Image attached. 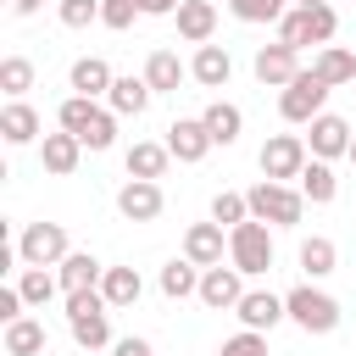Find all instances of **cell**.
I'll list each match as a JSON object with an SVG mask.
<instances>
[{"instance_id": "obj_23", "label": "cell", "mask_w": 356, "mask_h": 356, "mask_svg": "<svg viewBox=\"0 0 356 356\" xmlns=\"http://www.w3.org/2000/svg\"><path fill=\"white\" fill-rule=\"evenodd\" d=\"M56 278H61V289H67V295H78V289H100L106 267H100L89 250H72V256L61 261V273H56Z\"/></svg>"}, {"instance_id": "obj_26", "label": "cell", "mask_w": 356, "mask_h": 356, "mask_svg": "<svg viewBox=\"0 0 356 356\" xmlns=\"http://www.w3.org/2000/svg\"><path fill=\"white\" fill-rule=\"evenodd\" d=\"M106 106H111L117 117H145V106H150V83L128 72V78H117V83H111V95H106Z\"/></svg>"}, {"instance_id": "obj_36", "label": "cell", "mask_w": 356, "mask_h": 356, "mask_svg": "<svg viewBox=\"0 0 356 356\" xmlns=\"http://www.w3.org/2000/svg\"><path fill=\"white\" fill-rule=\"evenodd\" d=\"M228 11L239 17V22H284V0H228Z\"/></svg>"}, {"instance_id": "obj_29", "label": "cell", "mask_w": 356, "mask_h": 356, "mask_svg": "<svg viewBox=\"0 0 356 356\" xmlns=\"http://www.w3.org/2000/svg\"><path fill=\"white\" fill-rule=\"evenodd\" d=\"M339 267V250H334V239H323V234H312V239H300V273L317 284V278H328Z\"/></svg>"}, {"instance_id": "obj_28", "label": "cell", "mask_w": 356, "mask_h": 356, "mask_svg": "<svg viewBox=\"0 0 356 356\" xmlns=\"http://www.w3.org/2000/svg\"><path fill=\"white\" fill-rule=\"evenodd\" d=\"M167 161H172V150L167 145H156V139H139V145H128V178H161L167 172Z\"/></svg>"}, {"instance_id": "obj_38", "label": "cell", "mask_w": 356, "mask_h": 356, "mask_svg": "<svg viewBox=\"0 0 356 356\" xmlns=\"http://www.w3.org/2000/svg\"><path fill=\"white\" fill-rule=\"evenodd\" d=\"M56 11H61V28H89V22H100V0H61Z\"/></svg>"}, {"instance_id": "obj_31", "label": "cell", "mask_w": 356, "mask_h": 356, "mask_svg": "<svg viewBox=\"0 0 356 356\" xmlns=\"http://www.w3.org/2000/svg\"><path fill=\"white\" fill-rule=\"evenodd\" d=\"M6 356H44V323L39 317L6 323Z\"/></svg>"}, {"instance_id": "obj_25", "label": "cell", "mask_w": 356, "mask_h": 356, "mask_svg": "<svg viewBox=\"0 0 356 356\" xmlns=\"http://www.w3.org/2000/svg\"><path fill=\"white\" fill-rule=\"evenodd\" d=\"M312 72H317L328 89H339V83H356V56H350L345 44H323V50H317V61H312Z\"/></svg>"}, {"instance_id": "obj_7", "label": "cell", "mask_w": 356, "mask_h": 356, "mask_svg": "<svg viewBox=\"0 0 356 356\" xmlns=\"http://www.w3.org/2000/svg\"><path fill=\"white\" fill-rule=\"evenodd\" d=\"M67 256H72V245H67L61 222H28L22 239H17V261L22 267H61Z\"/></svg>"}, {"instance_id": "obj_1", "label": "cell", "mask_w": 356, "mask_h": 356, "mask_svg": "<svg viewBox=\"0 0 356 356\" xmlns=\"http://www.w3.org/2000/svg\"><path fill=\"white\" fill-rule=\"evenodd\" d=\"M56 122H61V134H78L83 150H111L117 145V111L83 100V95H67L61 111H56Z\"/></svg>"}, {"instance_id": "obj_40", "label": "cell", "mask_w": 356, "mask_h": 356, "mask_svg": "<svg viewBox=\"0 0 356 356\" xmlns=\"http://www.w3.org/2000/svg\"><path fill=\"white\" fill-rule=\"evenodd\" d=\"M111 356H150V339L128 334V339H117V345H111Z\"/></svg>"}, {"instance_id": "obj_33", "label": "cell", "mask_w": 356, "mask_h": 356, "mask_svg": "<svg viewBox=\"0 0 356 356\" xmlns=\"http://www.w3.org/2000/svg\"><path fill=\"white\" fill-rule=\"evenodd\" d=\"M17 289H22V300H28L33 312H39V306H50V295L61 289V278H56V273H44V267H22Z\"/></svg>"}, {"instance_id": "obj_42", "label": "cell", "mask_w": 356, "mask_h": 356, "mask_svg": "<svg viewBox=\"0 0 356 356\" xmlns=\"http://www.w3.org/2000/svg\"><path fill=\"white\" fill-rule=\"evenodd\" d=\"M11 11H17V17H33V11H39V0H11Z\"/></svg>"}, {"instance_id": "obj_2", "label": "cell", "mask_w": 356, "mask_h": 356, "mask_svg": "<svg viewBox=\"0 0 356 356\" xmlns=\"http://www.w3.org/2000/svg\"><path fill=\"white\" fill-rule=\"evenodd\" d=\"M67 328H72V339H78L83 350L111 345V306H106V295H100V289L67 295Z\"/></svg>"}, {"instance_id": "obj_43", "label": "cell", "mask_w": 356, "mask_h": 356, "mask_svg": "<svg viewBox=\"0 0 356 356\" xmlns=\"http://www.w3.org/2000/svg\"><path fill=\"white\" fill-rule=\"evenodd\" d=\"M295 6H328V0H295Z\"/></svg>"}, {"instance_id": "obj_14", "label": "cell", "mask_w": 356, "mask_h": 356, "mask_svg": "<svg viewBox=\"0 0 356 356\" xmlns=\"http://www.w3.org/2000/svg\"><path fill=\"white\" fill-rule=\"evenodd\" d=\"M234 317H239L250 334H267V328L284 323L289 312H284V295H273V289H245V300L234 306Z\"/></svg>"}, {"instance_id": "obj_30", "label": "cell", "mask_w": 356, "mask_h": 356, "mask_svg": "<svg viewBox=\"0 0 356 356\" xmlns=\"http://www.w3.org/2000/svg\"><path fill=\"white\" fill-rule=\"evenodd\" d=\"M161 295H167V300H189V295H200V267H195L189 256H184V261L172 256V261L161 267Z\"/></svg>"}, {"instance_id": "obj_17", "label": "cell", "mask_w": 356, "mask_h": 356, "mask_svg": "<svg viewBox=\"0 0 356 356\" xmlns=\"http://www.w3.org/2000/svg\"><path fill=\"white\" fill-rule=\"evenodd\" d=\"M189 78H195L200 89H222V83L234 78V56H228L222 44H200L195 61H189Z\"/></svg>"}, {"instance_id": "obj_4", "label": "cell", "mask_w": 356, "mask_h": 356, "mask_svg": "<svg viewBox=\"0 0 356 356\" xmlns=\"http://www.w3.org/2000/svg\"><path fill=\"white\" fill-rule=\"evenodd\" d=\"M284 312H289V323L306 328V334H334V328H339V300H334L328 289H317V284L289 289V295H284Z\"/></svg>"}, {"instance_id": "obj_13", "label": "cell", "mask_w": 356, "mask_h": 356, "mask_svg": "<svg viewBox=\"0 0 356 356\" xmlns=\"http://www.w3.org/2000/svg\"><path fill=\"white\" fill-rule=\"evenodd\" d=\"M161 184H150V178H128L122 189H117V211L128 217V222H156L161 217Z\"/></svg>"}, {"instance_id": "obj_6", "label": "cell", "mask_w": 356, "mask_h": 356, "mask_svg": "<svg viewBox=\"0 0 356 356\" xmlns=\"http://www.w3.org/2000/svg\"><path fill=\"white\" fill-rule=\"evenodd\" d=\"M228 267H239L245 278H256V273H267L273 267V234H267V222H239V228H228Z\"/></svg>"}, {"instance_id": "obj_24", "label": "cell", "mask_w": 356, "mask_h": 356, "mask_svg": "<svg viewBox=\"0 0 356 356\" xmlns=\"http://www.w3.org/2000/svg\"><path fill=\"white\" fill-rule=\"evenodd\" d=\"M100 295H106V306H111V312H122V306H134V300L145 295V278H139L134 267H106Z\"/></svg>"}, {"instance_id": "obj_27", "label": "cell", "mask_w": 356, "mask_h": 356, "mask_svg": "<svg viewBox=\"0 0 356 356\" xmlns=\"http://www.w3.org/2000/svg\"><path fill=\"white\" fill-rule=\"evenodd\" d=\"M0 134H6V145H33L39 139V111L28 100H11L0 111Z\"/></svg>"}, {"instance_id": "obj_5", "label": "cell", "mask_w": 356, "mask_h": 356, "mask_svg": "<svg viewBox=\"0 0 356 356\" xmlns=\"http://www.w3.org/2000/svg\"><path fill=\"white\" fill-rule=\"evenodd\" d=\"M245 200H250V217H256V222H273V228H295V222L306 217V195L289 189V184H267V178H261Z\"/></svg>"}, {"instance_id": "obj_8", "label": "cell", "mask_w": 356, "mask_h": 356, "mask_svg": "<svg viewBox=\"0 0 356 356\" xmlns=\"http://www.w3.org/2000/svg\"><path fill=\"white\" fill-rule=\"evenodd\" d=\"M306 161H312V150H306L300 134H273V139L261 145V178H267V184H289V178H300Z\"/></svg>"}, {"instance_id": "obj_39", "label": "cell", "mask_w": 356, "mask_h": 356, "mask_svg": "<svg viewBox=\"0 0 356 356\" xmlns=\"http://www.w3.org/2000/svg\"><path fill=\"white\" fill-rule=\"evenodd\" d=\"M217 356H267V334H250V328H239L234 339H222V350Z\"/></svg>"}, {"instance_id": "obj_35", "label": "cell", "mask_w": 356, "mask_h": 356, "mask_svg": "<svg viewBox=\"0 0 356 356\" xmlns=\"http://www.w3.org/2000/svg\"><path fill=\"white\" fill-rule=\"evenodd\" d=\"M211 222H217V228H239V222H250V200L234 195V189H222V195L211 200Z\"/></svg>"}, {"instance_id": "obj_3", "label": "cell", "mask_w": 356, "mask_h": 356, "mask_svg": "<svg viewBox=\"0 0 356 356\" xmlns=\"http://www.w3.org/2000/svg\"><path fill=\"white\" fill-rule=\"evenodd\" d=\"M334 28H339L334 6H289V11H284V22H278V44H289V50L328 44V39H334Z\"/></svg>"}, {"instance_id": "obj_18", "label": "cell", "mask_w": 356, "mask_h": 356, "mask_svg": "<svg viewBox=\"0 0 356 356\" xmlns=\"http://www.w3.org/2000/svg\"><path fill=\"white\" fill-rule=\"evenodd\" d=\"M67 83H72V95H83V100H100V95H111V67L100 61V56H78L72 61V72H67Z\"/></svg>"}, {"instance_id": "obj_21", "label": "cell", "mask_w": 356, "mask_h": 356, "mask_svg": "<svg viewBox=\"0 0 356 356\" xmlns=\"http://www.w3.org/2000/svg\"><path fill=\"white\" fill-rule=\"evenodd\" d=\"M78 156H83V139H78V134H44V145H39V161H44V172H56V178H67V172L78 167Z\"/></svg>"}, {"instance_id": "obj_11", "label": "cell", "mask_w": 356, "mask_h": 356, "mask_svg": "<svg viewBox=\"0 0 356 356\" xmlns=\"http://www.w3.org/2000/svg\"><path fill=\"white\" fill-rule=\"evenodd\" d=\"M245 300V273L239 267H200V306L234 312Z\"/></svg>"}, {"instance_id": "obj_20", "label": "cell", "mask_w": 356, "mask_h": 356, "mask_svg": "<svg viewBox=\"0 0 356 356\" xmlns=\"http://www.w3.org/2000/svg\"><path fill=\"white\" fill-rule=\"evenodd\" d=\"M184 78H189V67H184L172 50H150V61H145V83H150V95H178Z\"/></svg>"}, {"instance_id": "obj_22", "label": "cell", "mask_w": 356, "mask_h": 356, "mask_svg": "<svg viewBox=\"0 0 356 356\" xmlns=\"http://www.w3.org/2000/svg\"><path fill=\"white\" fill-rule=\"evenodd\" d=\"M200 122H206L211 145H234V139H239V128H245V111H239L234 100H211V106L200 111Z\"/></svg>"}, {"instance_id": "obj_19", "label": "cell", "mask_w": 356, "mask_h": 356, "mask_svg": "<svg viewBox=\"0 0 356 356\" xmlns=\"http://www.w3.org/2000/svg\"><path fill=\"white\" fill-rule=\"evenodd\" d=\"M211 33H217V6H211V0H184V6H178V39L211 44Z\"/></svg>"}, {"instance_id": "obj_9", "label": "cell", "mask_w": 356, "mask_h": 356, "mask_svg": "<svg viewBox=\"0 0 356 356\" xmlns=\"http://www.w3.org/2000/svg\"><path fill=\"white\" fill-rule=\"evenodd\" d=\"M323 106H328V83L312 72V67H300V78L278 95V111H284V122H317L323 117Z\"/></svg>"}, {"instance_id": "obj_41", "label": "cell", "mask_w": 356, "mask_h": 356, "mask_svg": "<svg viewBox=\"0 0 356 356\" xmlns=\"http://www.w3.org/2000/svg\"><path fill=\"white\" fill-rule=\"evenodd\" d=\"M184 0H145V17H178Z\"/></svg>"}, {"instance_id": "obj_44", "label": "cell", "mask_w": 356, "mask_h": 356, "mask_svg": "<svg viewBox=\"0 0 356 356\" xmlns=\"http://www.w3.org/2000/svg\"><path fill=\"white\" fill-rule=\"evenodd\" d=\"M350 161H356V139H350Z\"/></svg>"}, {"instance_id": "obj_12", "label": "cell", "mask_w": 356, "mask_h": 356, "mask_svg": "<svg viewBox=\"0 0 356 356\" xmlns=\"http://www.w3.org/2000/svg\"><path fill=\"white\" fill-rule=\"evenodd\" d=\"M306 128H312V134H306V150H312L317 161H334V156H350V139H356V134H350V122H345V117H334V111H323V117H317V122H306Z\"/></svg>"}, {"instance_id": "obj_10", "label": "cell", "mask_w": 356, "mask_h": 356, "mask_svg": "<svg viewBox=\"0 0 356 356\" xmlns=\"http://www.w3.org/2000/svg\"><path fill=\"white\" fill-rule=\"evenodd\" d=\"M250 72H256V83H267V89H289L295 78H300V50H289V44H261L256 50V61H250Z\"/></svg>"}, {"instance_id": "obj_34", "label": "cell", "mask_w": 356, "mask_h": 356, "mask_svg": "<svg viewBox=\"0 0 356 356\" xmlns=\"http://www.w3.org/2000/svg\"><path fill=\"white\" fill-rule=\"evenodd\" d=\"M0 89H6L11 100H22V95L33 89V61H28V56H6V61H0Z\"/></svg>"}, {"instance_id": "obj_15", "label": "cell", "mask_w": 356, "mask_h": 356, "mask_svg": "<svg viewBox=\"0 0 356 356\" xmlns=\"http://www.w3.org/2000/svg\"><path fill=\"white\" fill-rule=\"evenodd\" d=\"M178 161H200L206 150H211V134H206V122L200 117H178L172 128H167V139H161Z\"/></svg>"}, {"instance_id": "obj_32", "label": "cell", "mask_w": 356, "mask_h": 356, "mask_svg": "<svg viewBox=\"0 0 356 356\" xmlns=\"http://www.w3.org/2000/svg\"><path fill=\"white\" fill-rule=\"evenodd\" d=\"M300 195H306L312 206H328V200L339 195V178H334V167L312 156V161H306V172H300Z\"/></svg>"}, {"instance_id": "obj_37", "label": "cell", "mask_w": 356, "mask_h": 356, "mask_svg": "<svg viewBox=\"0 0 356 356\" xmlns=\"http://www.w3.org/2000/svg\"><path fill=\"white\" fill-rule=\"evenodd\" d=\"M134 17H145V0H100V22L106 28H134Z\"/></svg>"}, {"instance_id": "obj_16", "label": "cell", "mask_w": 356, "mask_h": 356, "mask_svg": "<svg viewBox=\"0 0 356 356\" xmlns=\"http://www.w3.org/2000/svg\"><path fill=\"white\" fill-rule=\"evenodd\" d=\"M222 250H228V239H222L217 222H189V234H184V256H189L195 267H222Z\"/></svg>"}]
</instances>
